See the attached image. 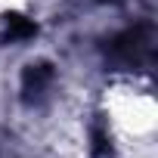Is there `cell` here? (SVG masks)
Listing matches in <instances>:
<instances>
[{"label": "cell", "instance_id": "cell-1", "mask_svg": "<svg viewBox=\"0 0 158 158\" xmlns=\"http://www.w3.org/2000/svg\"><path fill=\"white\" fill-rule=\"evenodd\" d=\"M149 53H152V34H149L146 25L130 28V31L112 37V44H109V56H112L115 62H124V65H136V62H143Z\"/></svg>", "mask_w": 158, "mask_h": 158}, {"label": "cell", "instance_id": "cell-4", "mask_svg": "<svg viewBox=\"0 0 158 158\" xmlns=\"http://www.w3.org/2000/svg\"><path fill=\"white\" fill-rule=\"evenodd\" d=\"M90 152H93V158H112V139H109V133H106L102 127L93 130V146H90Z\"/></svg>", "mask_w": 158, "mask_h": 158}, {"label": "cell", "instance_id": "cell-3", "mask_svg": "<svg viewBox=\"0 0 158 158\" xmlns=\"http://www.w3.org/2000/svg\"><path fill=\"white\" fill-rule=\"evenodd\" d=\"M34 31H37V25L31 22V19H25V16H6V34L13 37V40H25V37H34Z\"/></svg>", "mask_w": 158, "mask_h": 158}, {"label": "cell", "instance_id": "cell-2", "mask_svg": "<svg viewBox=\"0 0 158 158\" xmlns=\"http://www.w3.org/2000/svg\"><path fill=\"white\" fill-rule=\"evenodd\" d=\"M50 81H53L50 62H34V65H28V68L22 71V99H25V102L40 99V96L47 93Z\"/></svg>", "mask_w": 158, "mask_h": 158}]
</instances>
